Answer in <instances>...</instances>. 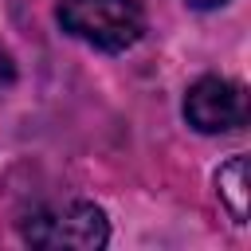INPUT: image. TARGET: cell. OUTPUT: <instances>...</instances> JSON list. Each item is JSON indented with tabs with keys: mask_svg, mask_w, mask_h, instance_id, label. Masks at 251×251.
<instances>
[{
	"mask_svg": "<svg viewBox=\"0 0 251 251\" xmlns=\"http://www.w3.org/2000/svg\"><path fill=\"white\" fill-rule=\"evenodd\" d=\"M55 16L67 35L110 55L133 47L145 31V12L137 0H59Z\"/></svg>",
	"mask_w": 251,
	"mask_h": 251,
	"instance_id": "1",
	"label": "cell"
},
{
	"mask_svg": "<svg viewBox=\"0 0 251 251\" xmlns=\"http://www.w3.org/2000/svg\"><path fill=\"white\" fill-rule=\"evenodd\" d=\"M24 239L31 247H78V251H94V247H106L110 224H106L102 208H94L86 200H75L67 208H47V212L27 216Z\"/></svg>",
	"mask_w": 251,
	"mask_h": 251,
	"instance_id": "2",
	"label": "cell"
},
{
	"mask_svg": "<svg viewBox=\"0 0 251 251\" xmlns=\"http://www.w3.org/2000/svg\"><path fill=\"white\" fill-rule=\"evenodd\" d=\"M184 118L200 133H231L247 122V90L231 78L204 75L184 94Z\"/></svg>",
	"mask_w": 251,
	"mask_h": 251,
	"instance_id": "3",
	"label": "cell"
},
{
	"mask_svg": "<svg viewBox=\"0 0 251 251\" xmlns=\"http://www.w3.org/2000/svg\"><path fill=\"white\" fill-rule=\"evenodd\" d=\"M216 188L231 212V220H247V157H231L220 173H216Z\"/></svg>",
	"mask_w": 251,
	"mask_h": 251,
	"instance_id": "4",
	"label": "cell"
},
{
	"mask_svg": "<svg viewBox=\"0 0 251 251\" xmlns=\"http://www.w3.org/2000/svg\"><path fill=\"white\" fill-rule=\"evenodd\" d=\"M16 86V63H12V55L0 47V94H8Z\"/></svg>",
	"mask_w": 251,
	"mask_h": 251,
	"instance_id": "5",
	"label": "cell"
},
{
	"mask_svg": "<svg viewBox=\"0 0 251 251\" xmlns=\"http://www.w3.org/2000/svg\"><path fill=\"white\" fill-rule=\"evenodd\" d=\"M192 8H220V4H227V0H188Z\"/></svg>",
	"mask_w": 251,
	"mask_h": 251,
	"instance_id": "6",
	"label": "cell"
}]
</instances>
